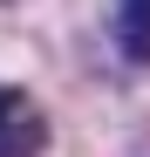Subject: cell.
Instances as JSON below:
<instances>
[{"label":"cell","mask_w":150,"mask_h":157,"mask_svg":"<svg viewBox=\"0 0 150 157\" xmlns=\"http://www.w3.org/2000/svg\"><path fill=\"white\" fill-rule=\"evenodd\" d=\"M109 34L123 48V62L150 68V0H116L109 7Z\"/></svg>","instance_id":"2"},{"label":"cell","mask_w":150,"mask_h":157,"mask_svg":"<svg viewBox=\"0 0 150 157\" xmlns=\"http://www.w3.org/2000/svg\"><path fill=\"white\" fill-rule=\"evenodd\" d=\"M0 109H7V123H0V157H41L48 123H41V109H34V96H28V89H7Z\"/></svg>","instance_id":"1"}]
</instances>
